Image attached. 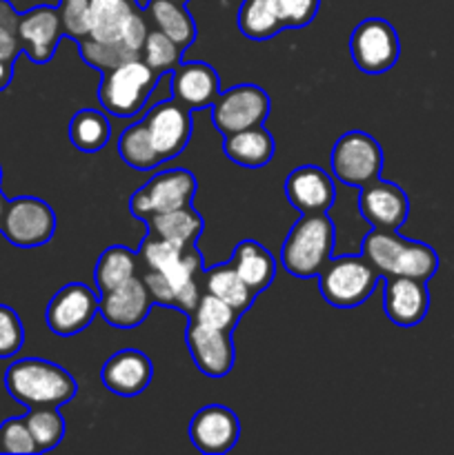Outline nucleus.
<instances>
[{"label": "nucleus", "instance_id": "nucleus-18", "mask_svg": "<svg viewBox=\"0 0 454 455\" xmlns=\"http://www.w3.org/2000/svg\"><path fill=\"white\" fill-rule=\"evenodd\" d=\"M154 378V364L150 355L138 349H120L102 364L101 380L111 394L132 395L142 394Z\"/></svg>", "mask_w": 454, "mask_h": 455}, {"label": "nucleus", "instance_id": "nucleus-45", "mask_svg": "<svg viewBox=\"0 0 454 455\" xmlns=\"http://www.w3.org/2000/svg\"><path fill=\"white\" fill-rule=\"evenodd\" d=\"M174 3H181V4H185V3H187V0H174Z\"/></svg>", "mask_w": 454, "mask_h": 455}, {"label": "nucleus", "instance_id": "nucleus-1", "mask_svg": "<svg viewBox=\"0 0 454 455\" xmlns=\"http://www.w3.org/2000/svg\"><path fill=\"white\" fill-rule=\"evenodd\" d=\"M4 387L18 404L34 407H62L76 395V380L61 364L43 358L16 360L4 371Z\"/></svg>", "mask_w": 454, "mask_h": 455}, {"label": "nucleus", "instance_id": "nucleus-34", "mask_svg": "<svg viewBox=\"0 0 454 455\" xmlns=\"http://www.w3.org/2000/svg\"><path fill=\"white\" fill-rule=\"evenodd\" d=\"M141 60L150 65L158 76L172 74L182 62V49L172 38H167L163 31L151 29L145 44H142Z\"/></svg>", "mask_w": 454, "mask_h": 455}, {"label": "nucleus", "instance_id": "nucleus-41", "mask_svg": "<svg viewBox=\"0 0 454 455\" xmlns=\"http://www.w3.org/2000/svg\"><path fill=\"white\" fill-rule=\"evenodd\" d=\"M285 29H301L307 27L319 13L320 0H272Z\"/></svg>", "mask_w": 454, "mask_h": 455}, {"label": "nucleus", "instance_id": "nucleus-12", "mask_svg": "<svg viewBox=\"0 0 454 455\" xmlns=\"http://www.w3.org/2000/svg\"><path fill=\"white\" fill-rule=\"evenodd\" d=\"M187 349L200 373L209 378H223L234 369L236 351L231 331L205 327L190 320L185 331Z\"/></svg>", "mask_w": 454, "mask_h": 455}, {"label": "nucleus", "instance_id": "nucleus-27", "mask_svg": "<svg viewBox=\"0 0 454 455\" xmlns=\"http://www.w3.org/2000/svg\"><path fill=\"white\" fill-rule=\"evenodd\" d=\"M138 269V253L127 247H109L101 253L93 269V280H96L98 293H107L111 289L120 287L127 280L136 278Z\"/></svg>", "mask_w": 454, "mask_h": 455}, {"label": "nucleus", "instance_id": "nucleus-35", "mask_svg": "<svg viewBox=\"0 0 454 455\" xmlns=\"http://www.w3.org/2000/svg\"><path fill=\"white\" fill-rule=\"evenodd\" d=\"M194 323L205 324V327L221 329V331H231V329L239 324L240 314L234 309V307L227 305L221 298L212 296V293H203L196 305V309L187 315Z\"/></svg>", "mask_w": 454, "mask_h": 455}, {"label": "nucleus", "instance_id": "nucleus-38", "mask_svg": "<svg viewBox=\"0 0 454 455\" xmlns=\"http://www.w3.org/2000/svg\"><path fill=\"white\" fill-rule=\"evenodd\" d=\"M18 22H20V13L16 12V7L9 0H0V60L4 62H16V58L22 53Z\"/></svg>", "mask_w": 454, "mask_h": 455}, {"label": "nucleus", "instance_id": "nucleus-10", "mask_svg": "<svg viewBox=\"0 0 454 455\" xmlns=\"http://www.w3.org/2000/svg\"><path fill=\"white\" fill-rule=\"evenodd\" d=\"M98 293L83 283H69L53 293L49 300L45 320L49 331L61 338L85 331L98 315Z\"/></svg>", "mask_w": 454, "mask_h": 455}, {"label": "nucleus", "instance_id": "nucleus-6", "mask_svg": "<svg viewBox=\"0 0 454 455\" xmlns=\"http://www.w3.org/2000/svg\"><path fill=\"white\" fill-rule=\"evenodd\" d=\"M196 189H199V185H196L194 173L187 172V169H167V172H160L154 178H150L129 198V209L136 218L147 220L156 213L190 207L194 203Z\"/></svg>", "mask_w": 454, "mask_h": 455}, {"label": "nucleus", "instance_id": "nucleus-7", "mask_svg": "<svg viewBox=\"0 0 454 455\" xmlns=\"http://www.w3.org/2000/svg\"><path fill=\"white\" fill-rule=\"evenodd\" d=\"M0 234L20 249L43 247L56 234V213L45 200L20 196L7 203Z\"/></svg>", "mask_w": 454, "mask_h": 455}, {"label": "nucleus", "instance_id": "nucleus-4", "mask_svg": "<svg viewBox=\"0 0 454 455\" xmlns=\"http://www.w3.org/2000/svg\"><path fill=\"white\" fill-rule=\"evenodd\" d=\"M381 274L361 256L332 258L319 274V289L325 302L338 309H352L368 300L377 289Z\"/></svg>", "mask_w": 454, "mask_h": 455}, {"label": "nucleus", "instance_id": "nucleus-23", "mask_svg": "<svg viewBox=\"0 0 454 455\" xmlns=\"http://www.w3.org/2000/svg\"><path fill=\"white\" fill-rule=\"evenodd\" d=\"M230 265L254 293L265 291L276 275L274 256L256 240H243L236 244Z\"/></svg>", "mask_w": 454, "mask_h": 455}, {"label": "nucleus", "instance_id": "nucleus-43", "mask_svg": "<svg viewBox=\"0 0 454 455\" xmlns=\"http://www.w3.org/2000/svg\"><path fill=\"white\" fill-rule=\"evenodd\" d=\"M13 80V62L0 60V92L7 89Z\"/></svg>", "mask_w": 454, "mask_h": 455}, {"label": "nucleus", "instance_id": "nucleus-40", "mask_svg": "<svg viewBox=\"0 0 454 455\" xmlns=\"http://www.w3.org/2000/svg\"><path fill=\"white\" fill-rule=\"evenodd\" d=\"M62 34L74 40L89 36V0H61L58 4Z\"/></svg>", "mask_w": 454, "mask_h": 455}, {"label": "nucleus", "instance_id": "nucleus-21", "mask_svg": "<svg viewBox=\"0 0 454 455\" xmlns=\"http://www.w3.org/2000/svg\"><path fill=\"white\" fill-rule=\"evenodd\" d=\"M136 12V0H89V36L98 43L123 44L125 29Z\"/></svg>", "mask_w": 454, "mask_h": 455}, {"label": "nucleus", "instance_id": "nucleus-24", "mask_svg": "<svg viewBox=\"0 0 454 455\" xmlns=\"http://www.w3.org/2000/svg\"><path fill=\"white\" fill-rule=\"evenodd\" d=\"M145 16L154 25V29L163 31L182 52L196 40L194 18L181 3H174V0H150L145 7Z\"/></svg>", "mask_w": 454, "mask_h": 455}, {"label": "nucleus", "instance_id": "nucleus-17", "mask_svg": "<svg viewBox=\"0 0 454 455\" xmlns=\"http://www.w3.org/2000/svg\"><path fill=\"white\" fill-rule=\"evenodd\" d=\"M151 305L154 300H151L142 278H132L111 291L101 293L98 314L109 327L134 329L145 323Z\"/></svg>", "mask_w": 454, "mask_h": 455}, {"label": "nucleus", "instance_id": "nucleus-33", "mask_svg": "<svg viewBox=\"0 0 454 455\" xmlns=\"http://www.w3.org/2000/svg\"><path fill=\"white\" fill-rule=\"evenodd\" d=\"M436 271H439V256H436L434 249L426 243H418V240H408L399 262H396L394 275H408V278L427 283Z\"/></svg>", "mask_w": 454, "mask_h": 455}, {"label": "nucleus", "instance_id": "nucleus-5", "mask_svg": "<svg viewBox=\"0 0 454 455\" xmlns=\"http://www.w3.org/2000/svg\"><path fill=\"white\" fill-rule=\"evenodd\" d=\"M329 167L338 182L361 189L368 182L381 178L383 149L369 133L347 132L334 142Z\"/></svg>", "mask_w": 454, "mask_h": 455}, {"label": "nucleus", "instance_id": "nucleus-8", "mask_svg": "<svg viewBox=\"0 0 454 455\" xmlns=\"http://www.w3.org/2000/svg\"><path fill=\"white\" fill-rule=\"evenodd\" d=\"M350 53L363 74H385L399 60V34L383 18H365L352 31Z\"/></svg>", "mask_w": 454, "mask_h": 455}, {"label": "nucleus", "instance_id": "nucleus-25", "mask_svg": "<svg viewBox=\"0 0 454 455\" xmlns=\"http://www.w3.org/2000/svg\"><path fill=\"white\" fill-rule=\"evenodd\" d=\"M147 229L154 238L169 240L181 247H191L199 240L200 231H203V218L194 207H181L174 212L156 213V216L147 218Z\"/></svg>", "mask_w": 454, "mask_h": 455}, {"label": "nucleus", "instance_id": "nucleus-39", "mask_svg": "<svg viewBox=\"0 0 454 455\" xmlns=\"http://www.w3.org/2000/svg\"><path fill=\"white\" fill-rule=\"evenodd\" d=\"M0 453H38L34 438H31L29 427H27L25 422V416L9 418V420H4L3 425H0Z\"/></svg>", "mask_w": 454, "mask_h": 455}, {"label": "nucleus", "instance_id": "nucleus-2", "mask_svg": "<svg viewBox=\"0 0 454 455\" xmlns=\"http://www.w3.org/2000/svg\"><path fill=\"white\" fill-rule=\"evenodd\" d=\"M334 243L336 231L328 212L303 213L285 238L280 262L294 278H319L323 267L332 260Z\"/></svg>", "mask_w": 454, "mask_h": 455}, {"label": "nucleus", "instance_id": "nucleus-19", "mask_svg": "<svg viewBox=\"0 0 454 455\" xmlns=\"http://www.w3.org/2000/svg\"><path fill=\"white\" fill-rule=\"evenodd\" d=\"M285 196L289 204L301 213H323L336 200L334 180L316 164L294 169L285 180Z\"/></svg>", "mask_w": 454, "mask_h": 455}, {"label": "nucleus", "instance_id": "nucleus-14", "mask_svg": "<svg viewBox=\"0 0 454 455\" xmlns=\"http://www.w3.org/2000/svg\"><path fill=\"white\" fill-rule=\"evenodd\" d=\"M430 309L426 280L408 275H387L383 283V311L396 327H417Z\"/></svg>", "mask_w": 454, "mask_h": 455}, {"label": "nucleus", "instance_id": "nucleus-28", "mask_svg": "<svg viewBox=\"0 0 454 455\" xmlns=\"http://www.w3.org/2000/svg\"><path fill=\"white\" fill-rule=\"evenodd\" d=\"M118 154L120 160L136 172H150V169H156L160 163H165L163 156L156 151L154 142H151L145 123L129 124L120 133Z\"/></svg>", "mask_w": 454, "mask_h": 455}, {"label": "nucleus", "instance_id": "nucleus-11", "mask_svg": "<svg viewBox=\"0 0 454 455\" xmlns=\"http://www.w3.org/2000/svg\"><path fill=\"white\" fill-rule=\"evenodd\" d=\"M142 123H145L151 142H154L156 151L163 156V160L178 158L185 151L191 138V129H194L190 109L176 98L156 102L147 111Z\"/></svg>", "mask_w": 454, "mask_h": 455}, {"label": "nucleus", "instance_id": "nucleus-30", "mask_svg": "<svg viewBox=\"0 0 454 455\" xmlns=\"http://www.w3.org/2000/svg\"><path fill=\"white\" fill-rule=\"evenodd\" d=\"M240 34L252 40H270L285 29L272 0H243L239 9Z\"/></svg>", "mask_w": 454, "mask_h": 455}, {"label": "nucleus", "instance_id": "nucleus-42", "mask_svg": "<svg viewBox=\"0 0 454 455\" xmlns=\"http://www.w3.org/2000/svg\"><path fill=\"white\" fill-rule=\"evenodd\" d=\"M25 345V329L16 311L0 305V358H12Z\"/></svg>", "mask_w": 454, "mask_h": 455}, {"label": "nucleus", "instance_id": "nucleus-29", "mask_svg": "<svg viewBox=\"0 0 454 455\" xmlns=\"http://www.w3.org/2000/svg\"><path fill=\"white\" fill-rule=\"evenodd\" d=\"M405 243H408V238L399 235L396 231L372 229L369 234H365L361 253L372 262V267L381 274V278H387V275H394L396 262L403 253Z\"/></svg>", "mask_w": 454, "mask_h": 455}, {"label": "nucleus", "instance_id": "nucleus-16", "mask_svg": "<svg viewBox=\"0 0 454 455\" xmlns=\"http://www.w3.org/2000/svg\"><path fill=\"white\" fill-rule=\"evenodd\" d=\"M18 38H20L22 53L36 65H45L56 53L58 43L62 38L61 16L58 7L49 4H38L31 7L29 12L20 13L18 22Z\"/></svg>", "mask_w": 454, "mask_h": 455}, {"label": "nucleus", "instance_id": "nucleus-37", "mask_svg": "<svg viewBox=\"0 0 454 455\" xmlns=\"http://www.w3.org/2000/svg\"><path fill=\"white\" fill-rule=\"evenodd\" d=\"M187 247H181L176 243H169V240L154 238V235H147L145 243L141 247V260L145 262V267L150 271H163L172 269L178 260L182 258Z\"/></svg>", "mask_w": 454, "mask_h": 455}, {"label": "nucleus", "instance_id": "nucleus-3", "mask_svg": "<svg viewBox=\"0 0 454 455\" xmlns=\"http://www.w3.org/2000/svg\"><path fill=\"white\" fill-rule=\"evenodd\" d=\"M158 78L160 76L141 58H129L102 74L98 100L107 114L116 118H132L147 105Z\"/></svg>", "mask_w": 454, "mask_h": 455}, {"label": "nucleus", "instance_id": "nucleus-22", "mask_svg": "<svg viewBox=\"0 0 454 455\" xmlns=\"http://www.w3.org/2000/svg\"><path fill=\"white\" fill-rule=\"evenodd\" d=\"M223 154L240 167L261 169L274 156V138L263 124L240 129L223 138Z\"/></svg>", "mask_w": 454, "mask_h": 455}, {"label": "nucleus", "instance_id": "nucleus-31", "mask_svg": "<svg viewBox=\"0 0 454 455\" xmlns=\"http://www.w3.org/2000/svg\"><path fill=\"white\" fill-rule=\"evenodd\" d=\"M109 120L105 118V114L96 109L76 111L69 123V140L78 151L92 154V151L102 149L109 142Z\"/></svg>", "mask_w": 454, "mask_h": 455}, {"label": "nucleus", "instance_id": "nucleus-9", "mask_svg": "<svg viewBox=\"0 0 454 455\" xmlns=\"http://www.w3.org/2000/svg\"><path fill=\"white\" fill-rule=\"evenodd\" d=\"M270 96L256 84H236L227 92L218 93L212 105L214 127L227 136V133L240 132V129L256 127L265 123L270 116Z\"/></svg>", "mask_w": 454, "mask_h": 455}, {"label": "nucleus", "instance_id": "nucleus-46", "mask_svg": "<svg viewBox=\"0 0 454 455\" xmlns=\"http://www.w3.org/2000/svg\"><path fill=\"white\" fill-rule=\"evenodd\" d=\"M0 178H3V169H0Z\"/></svg>", "mask_w": 454, "mask_h": 455}, {"label": "nucleus", "instance_id": "nucleus-32", "mask_svg": "<svg viewBox=\"0 0 454 455\" xmlns=\"http://www.w3.org/2000/svg\"><path fill=\"white\" fill-rule=\"evenodd\" d=\"M61 407H34L25 413V422L31 431L38 453L58 447L65 435V420H62Z\"/></svg>", "mask_w": 454, "mask_h": 455}, {"label": "nucleus", "instance_id": "nucleus-20", "mask_svg": "<svg viewBox=\"0 0 454 455\" xmlns=\"http://www.w3.org/2000/svg\"><path fill=\"white\" fill-rule=\"evenodd\" d=\"M169 89L178 102L190 111L212 107L218 98V74L212 65L200 60L181 62L169 76Z\"/></svg>", "mask_w": 454, "mask_h": 455}, {"label": "nucleus", "instance_id": "nucleus-36", "mask_svg": "<svg viewBox=\"0 0 454 455\" xmlns=\"http://www.w3.org/2000/svg\"><path fill=\"white\" fill-rule=\"evenodd\" d=\"M78 52L83 56V60L87 62L89 67L98 69L101 74L114 69L120 62L129 60V58H138L136 53L129 52L125 44L120 43H98V40L83 38L78 40Z\"/></svg>", "mask_w": 454, "mask_h": 455}, {"label": "nucleus", "instance_id": "nucleus-13", "mask_svg": "<svg viewBox=\"0 0 454 455\" xmlns=\"http://www.w3.org/2000/svg\"><path fill=\"white\" fill-rule=\"evenodd\" d=\"M190 440L200 453L221 455L234 449L240 435V422L231 409L207 404L199 409L190 422Z\"/></svg>", "mask_w": 454, "mask_h": 455}, {"label": "nucleus", "instance_id": "nucleus-26", "mask_svg": "<svg viewBox=\"0 0 454 455\" xmlns=\"http://www.w3.org/2000/svg\"><path fill=\"white\" fill-rule=\"evenodd\" d=\"M205 289H207V293L234 307L239 314H245L254 305V298H256V293L240 280V275L236 274L230 262L227 265H214L205 271Z\"/></svg>", "mask_w": 454, "mask_h": 455}, {"label": "nucleus", "instance_id": "nucleus-44", "mask_svg": "<svg viewBox=\"0 0 454 455\" xmlns=\"http://www.w3.org/2000/svg\"><path fill=\"white\" fill-rule=\"evenodd\" d=\"M7 203L9 200L4 198L3 191H0V227H3V218H4V212H7Z\"/></svg>", "mask_w": 454, "mask_h": 455}, {"label": "nucleus", "instance_id": "nucleus-15", "mask_svg": "<svg viewBox=\"0 0 454 455\" xmlns=\"http://www.w3.org/2000/svg\"><path fill=\"white\" fill-rule=\"evenodd\" d=\"M359 212L372 229L399 231V227L408 220L409 200L399 185L377 178L361 187Z\"/></svg>", "mask_w": 454, "mask_h": 455}]
</instances>
